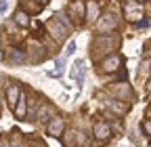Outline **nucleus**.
<instances>
[{
	"mask_svg": "<svg viewBox=\"0 0 151 147\" xmlns=\"http://www.w3.org/2000/svg\"><path fill=\"white\" fill-rule=\"evenodd\" d=\"M120 44H122L120 36H116V34H99V36H94V40L90 44V53H92L94 59L101 61L103 57L116 53L120 48Z\"/></svg>",
	"mask_w": 151,
	"mask_h": 147,
	"instance_id": "f257e3e1",
	"label": "nucleus"
},
{
	"mask_svg": "<svg viewBox=\"0 0 151 147\" xmlns=\"http://www.w3.org/2000/svg\"><path fill=\"white\" fill-rule=\"evenodd\" d=\"M120 69H124V57L120 53H111V55H107V57H103L99 61V71L101 74H116Z\"/></svg>",
	"mask_w": 151,
	"mask_h": 147,
	"instance_id": "f03ea898",
	"label": "nucleus"
},
{
	"mask_svg": "<svg viewBox=\"0 0 151 147\" xmlns=\"http://www.w3.org/2000/svg\"><path fill=\"white\" fill-rule=\"evenodd\" d=\"M46 53H48V48L42 44V40L34 38V40L27 42V59L32 63H42L46 59Z\"/></svg>",
	"mask_w": 151,
	"mask_h": 147,
	"instance_id": "7ed1b4c3",
	"label": "nucleus"
},
{
	"mask_svg": "<svg viewBox=\"0 0 151 147\" xmlns=\"http://www.w3.org/2000/svg\"><path fill=\"white\" fill-rule=\"evenodd\" d=\"M65 13H67L69 19H73V23L82 25L84 19H86V2L84 0H71L67 4V9H65Z\"/></svg>",
	"mask_w": 151,
	"mask_h": 147,
	"instance_id": "20e7f679",
	"label": "nucleus"
},
{
	"mask_svg": "<svg viewBox=\"0 0 151 147\" xmlns=\"http://www.w3.org/2000/svg\"><path fill=\"white\" fill-rule=\"evenodd\" d=\"M94 27H97L99 34H113L118 27V15L116 13H103L99 17V21L94 23Z\"/></svg>",
	"mask_w": 151,
	"mask_h": 147,
	"instance_id": "39448f33",
	"label": "nucleus"
},
{
	"mask_svg": "<svg viewBox=\"0 0 151 147\" xmlns=\"http://www.w3.org/2000/svg\"><path fill=\"white\" fill-rule=\"evenodd\" d=\"M124 17L130 21V23H139L143 17V4L137 2V0H126L124 2Z\"/></svg>",
	"mask_w": 151,
	"mask_h": 147,
	"instance_id": "423d86ee",
	"label": "nucleus"
},
{
	"mask_svg": "<svg viewBox=\"0 0 151 147\" xmlns=\"http://www.w3.org/2000/svg\"><path fill=\"white\" fill-rule=\"evenodd\" d=\"M2 59L6 65H23L27 61V53L21 50V48H17V46H9L2 55Z\"/></svg>",
	"mask_w": 151,
	"mask_h": 147,
	"instance_id": "0eeeda50",
	"label": "nucleus"
},
{
	"mask_svg": "<svg viewBox=\"0 0 151 147\" xmlns=\"http://www.w3.org/2000/svg\"><path fill=\"white\" fill-rule=\"evenodd\" d=\"M44 27H46L48 36H52V38H55V42H57V44H59V42H63V40L67 38V36H69V34H67V30H65V27H63L59 21H57L55 17H50V19L46 21V25H44Z\"/></svg>",
	"mask_w": 151,
	"mask_h": 147,
	"instance_id": "6e6552de",
	"label": "nucleus"
},
{
	"mask_svg": "<svg viewBox=\"0 0 151 147\" xmlns=\"http://www.w3.org/2000/svg\"><path fill=\"white\" fill-rule=\"evenodd\" d=\"M109 93L113 95V99L118 101H132L134 93H132V88L128 82H118V84H111L109 86Z\"/></svg>",
	"mask_w": 151,
	"mask_h": 147,
	"instance_id": "1a4fd4ad",
	"label": "nucleus"
},
{
	"mask_svg": "<svg viewBox=\"0 0 151 147\" xmlns=\"http://www.w3.org/2000/svg\"><path fill=\"white\" fill-rule=\"evenodd\" d=\"M63 133H65V120H63V116L57 114V116L46 124V135H48V137H55V139H61Z\"/></svg>",
	"mask_w": 151,
	"mask_h": 147,
	"instance_id": "9d476101",
	"label": "nucleus"
},
{
	"mask_svg": "<svg viewBox=\"0 0 151 147\" xmlns=\"http://www.w3.org/2000/svg\"><path fill=\"white\" fill-rule=\"evenodd\" d=\"M55 116H57L55 105H50V103H40V107H38V112H36V122L48 124Z\"/></svg>",
	"mask_w": 151,
	"mask_h": 147,
	"instance_id": "9b49d317",
	"label": "nucleus"
},
{
	"mask_svg": "<svg viewBox=\"0 0 151 147\" xmlns=\"http://www.w3.org/2000/svg\"><path fill=\"white\" fill-rule=\"evenodd\" d=\"M92 137L97 141H107L111 137V126L105 122V120H97L92 126Z\"/></svg>",
	"mask_w": 151,
	"mask_h": 147,
	"instance_id": "f8f14e48",
	"label": "nucleus"
},
{
	"mask_svg": "<svg viewBox=\"0 0 151 147\" xmlns=\"http://www.w3.org/2000/svg\"><path fill=\"white\" fill-rule=\"evenodd\" d=\"M105 109H107V114H113V116H126L128 109H130V103L118 101V99H111V101H107Z\"/></svg>",
	"mask_w": 151,
	"mask_h": 147,
	"instance_id": "ddd939ff",
	"label": "nucleus"
},
{
	"mask_svg": "<svg viewBox=\"0 0 151 147\" xmlns=\"http://www.w3.org/2000/svg\"><path fill=\"white\" fill-rule=\"evenodd\" d=\"M21 84H17V82H11L9 86H6V105L11 107V109H15V105H17V101H19V97H21Z\"/></svg>",
	"mask_w": 151,
	"mask_h": 147,
	"instance_id": "4468645a",
	"label": "nucleus"
},
{
	"mask_svg": "<svg viewBox=\"0 0 151 147\" xmlns=\"http://www.w3.org/2000/svg\"><path fill=\"white\" fill-rule=\"evenodd\" d=\"M99 17H101V6H99V2L88 0V2H86V21H88V23H97Z\"/></svg>",
	"mask_w": 151,
	"mask_h": 147,
	"instance_id": "2eb2a0df",
	"label": "nucleus"
},
{
	"mask_svg": "<svg viewBox=\"0 0 151 147\" xmlns=\"http://www.w3.org/2000/svg\"><path fill=\"white\" fill-rule=\"evenodd\" d=\"M13 114H15L17 120H25L27 118V95L25 93H21V97H19V101H17L15 109H13Z\"/></svg>",
	"mask_w": 151,
	"mask_h": 147,
	"instance_id": "dca6fc26",
	"label": "nucleus"
},
{
	"mask_svg": "<svg viewBox=\"0 0 151 147\" xmlns=\"http://www.w3.org/2000/svg\"><path fill=\"white\" fill-rule=\"evenodd\" d=\"M13 23H15L17 27H29V25H32V17H29L25 11L17 9L15 15H13Z\"/></svg>",
	"mask_w": 151,
	"mask_h": 147,
	"instance_id": "f3484780",
	"label": "nucleus"
},
{
	"mask_svg": "<svg viewBox=\"0 0 151 147\" xmlns=\"http://www.w3.org/2000/svg\"><path fill=\"white\" fill-rule=\"evenodd\" d=\"M61 143L63 147H78V130L76 128H69L61 135Z\"/></svg>",
	"mask_w": 151,
	"mask_h": 147,
	"instance_id": "a211bd4d",
	"label": "nucleus"
},
{
	"mask_svg": "<svg viewBox=\"0 0 151 147\" xmlns=\"http://www.w3.org/2000/svg\"><path fill=\"white\" fill-rule=\"evenodd\" d=\"M19 9L25 11V13L32 17V15H38V13L42 11V4H38L36 0H21V2H19Z\"/></svg>",
	"mask_w": 151,
	"mask_h": 147,
	"instance_id": "6ab92c4d",
	"label": "nucleus"
},
{
	"mask_svg": "<svg viewBox=\"0 0 151 147\" xmlns=\"http://www.w3.org/2000/svg\"><path fill=\"white\" fill-rule=\"evenodd\" d=\"M55 19H57V21H59V23H61V25L67 30V34H71V30H73V23L69 21V17H67L65 13H55Z\"/></svg>",
	"mask_w": 151,
	"mask_h": 147,
	"instance_id": "aec40b11",
	"label": "nucleus"
},
{
	"mask_svg": "<svg viewBox=\"0 0 151 147\" xmlns=\"http://www.w3.org/2000/svg\"><path fill=\"white\" fill-rule=\"evenodd\" d=\"M78 147H90V139L84 133H78Z\"/></svg>",
	"mask_w": 151,
	"mask_h": 147,
	"instance_id": "412c9836",
	"label": "nucleus"
},
{
	"mask_svg": "<svg viewBox=\"0 0 151 147\" xmlns=\"http://www.w3.org/2000/svg\"><path fill=\"white\" fill-rule=\"evenodd\" d=\"M73 53H76V42H73V40H69V42H67V46H65V55L69 57V55H73Z\"/></svg>",
	"mask_w": 151,
	"mask_h": 147,
	"instance_id": "4be33fe9",
	"label": "nucleus"
},
{
	"mask_svg": "<svg viewBox=\"0 0 151 147\" xmlns=\"http://www.w3.org/2000/svg\"><path fill=\"white\" fill-rule=\"evenodd\" d=\"M143 130H145L147 137H151V118H147V120L143 122Z\"/></svg>",
	"mask_w": 151,
	"mask_h": 147,
	"instance_id": "5701e85b",
	"label": "nucleus"
},
{
	"mask_svg": "<svg viewBox=\"0 0 151 147\" xmlns=\"http://www.w3.org/2000/svg\"><path fill=\"white\" fill-rule=\"evenodd\" d=\"M9 11V0H0V15H4Z\"/></svg>",
	"mask_w": 151,
	"mask_h": 147,
	"instance_id": "b1692460",
	"label": "nucleus"
},
{
	"mask_svg": "<svg viewBox=\"0 0 151 147\" xmlns=\"http://www.w3.org/2000/svg\"><path fill=\"white\" fill-rule=\"evenodd\" d=\"M147 25H149V21H147V19H141L139 23H134V27H137V30H143V27H147Z\"/></svg>",
	"mask_w": 151,
	"mask_h": 147,
	"instance_id": "393cba45",
	"label": "nucleus"
},
{
	"mask_svg": "<svg viewBox=\"0 0 151 147\" xmlns=\"http://www.w3.org/2000/svg\"><path fill=\"white\" fill-rule=\"evenodd\" d=\"M145 90H147V95H151V78L147 80V84H145Z\"/></svg>",
	"mask_w": 151,
	"mask_h": 147,
	"instance_id": "a878e982",
	"label": "nucleus"
},
{
	"mask_svg": "<svg viewBox=\"0 0 151 147\" xmlns=\"http://www.w3.org/2000/svg\"><path fill=\"white\" fill-rule=\"evenodd\" d=\"M145 118H151V103H149V107L145 109Z\"/></svg>",
	"mask_w": 151,
	"mask_h": 147,
	"instance_id": "bb28decb",
	"label": "nucleus"
},
{
	"mask_svg": "<svg viewBox=\"0 0 151 147\" xmlns=\"http://www.w3.org/2000/svg\"><path fill=\"white\" fill-rule=\"evenodd\" d=\"M36 2H38V4H42V6H46V4H48V0H36Z\"/></svg>",
	"mask_w": 151,
	"mask_h": 147,
	"instance_id": "cd10ccee",
	"label": "nucleus"
},
{
	"mask_svg": "<svg viewBox=\"0 0 151 147\" xmlns=\"http://www.w3.org/2000/svg\"><path fill=\"white\" fill-rule=\"evenodd\" d=\"M36 147H46V145H44L42 141H38V143H36Z\"/></svg>",
	"mask_w": 151,
	"mask_h": 147,
	"instance_id": "c85d7f7f",
	"label": "nucleus"
},
{
	"mask_svg": "<svg viewBox=\"0 0 151 147\" xmlns=\"http://www.w3.org/2000/svg\"><path fill=\"white\" fill-rule=\"evenodd\" d=\"M137 2H141V4H143V2H147V0H137Z\"/></svg>",
	"mask_w": 151,
	"mask_h": 147,
	"instance_id": "c756f323",
	"label": "nucleus"
},
{
	"mask_svg": "<svg viewBox=\"0 0 151 147\" xmlns=\"http://www.w3.org/2000/svg\"><path fill=\"white\" fill-rule=\"evenodd\" d=\"M0 112H2V105H0Z\"/></svg>",
	"mask_w": 151,
	"mask_h": 147,
	"instance_id": "7c9ffc66",
	"label": "nucleus"
},
{
	"mask_svg": "<svg viewBox=\"0 0 151 147\" xmlns=\"http://www.w3.org/2000/svg\"><path fill=\"white\" fill-rule=\"evenodd\" d=\"M149 67H151V65H149Z\"/></svg>",
	"mask_w": 151,
	"mask_h": 147,
	"instance_id": "2f4dec72",
	"label": "nucleus"
}]
</instances>
